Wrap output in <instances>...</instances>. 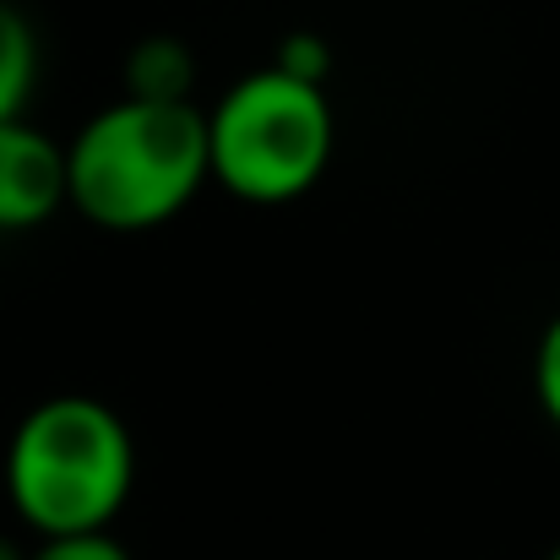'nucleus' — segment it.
Listing matches in <instances>:
<instances>
[{"label": "nucleus", "instance_id": "obj_1", "mask_svg": "<svg viewBox=\"0 0 560 560\" xmlns=\"http://www.w3.org/2000/svg\"><path fill=\"white\" fill-rule=\"evenodd\" d=\"M207 186V120L196 104L115 98L66 148V201L109 234H148Z\"/></svg>", "mask_w": 560, "mask_h": 560}, {"label": "nucleus", "instance_id": "obj_2", "mask_svg": "<svg viewBox=\"0 0 560 560\" xmlns=\"http://www.w3.org/2000/svg\"><path fill=\"white\" fill-rule=\"evenodd\" d=\"M137 485L126 419L82 392L44 397L22 413L5 446V495L38 539L104 534Z\"/></svg>", "mask_w": 560, "mask_h": 560}, {"label": "nucleus", "instance_id": "obj_3", "mask_svg": "<svg viewBox=\"0 0 560 560\" xmlns=\"http://www.w3.org/2000/svg\"><path fill=\"white\" fill-rule=\"evenodd\" d=\"M207 180L250 201L283 207L300 201L332 164V98L316 82H300L278 66L240 77L207 115Z\"/></svg>", "mask_w": 560, "mask_h": 560}, {"label": "nucleus", "instance_id": "obj_4", "mask_svg": "<svg viewBox=\"0 0 560 560\" xmlns=\"http://www.w3.org/2000/svg\"><path fill=\"white\" fill-rule=\"evenodd\" d=\"M66 207V148L27 120L0 126V229L22 234Z\"/></svg>", "mask_w": 560, "mask_h": 560}, {"label": "nucleus", "instance_id": "obj_5", "mask_svg": "<svg viewBox=\"0 0 560 560\" xmlns=\"http://www.w3.org/2000/svg\"><path fill=\"white\" fill-rule=\"evenodd\" d=\"M190 88H196V55L180 38L153 33V38H142L131 49V60H126V98H142V104H196Z\"/></svg>", "mask_w": 560, "mask_h": 560}, {"label": "nucleus", "instance_id": "obj_6", "mask_svg": "<svg viewBox=\"0 0 560 560\" xmlns=\"http://www.w3.org/2000/svg\"><path fill=\"white\" fill-rule=\"evenodd\" d=\"M33 82H38V33L11 0H0V126L22 120Z\"/></svg>", "mask_w": 560, "mask_h": 560}, {"label": "nucleus", "instance_id": "obj_7", "mask_svg": "<svg viewBox=\"0 0 560 560\" xmlns=\"http://www.w3.org/2000/svg\"><path fill=\"white\" fill-rule=\"evenodd\" d=\"M27 560H131V550L104 528V534H60V539H38Z\"/></svg>", "mask_w": 560, "mask_h": 560}, {"label": "nucleus", "instance_id": "obj_8", "mask_svg": "<svg viewBox=\"0 0 560 560\" xmlns=\"http://www.w3.org/2000/svg\"><path fill=\"white\" fill-rule=\"evenodd\" d=\"M534 397H539L545 419L560 430V316L545 327V338L534 349Z\"/></svg>", "mask_w": 560, "mask_h": 560}, {"label": "nucleus", "instance_id": "obj_9", "mask_svg": "<svg viewBox=\"0 0 560 560\" xmlns=\"http://www.w3.org/2000/svg\"><path fill=\"white\" fill-rule=\"evenodd\" d=\"M278 71H289V77H300V82L327 88L332 55H327V44H322L316 33H289V38H283V49H278Z\"/></svg>", "mask_w": 560, "mask_h": 560}, {"label": "nucleus", "instance_id": "obj_10", "mask_svg": "<svg viewBox=\"0 0 560 560\" xmlns=\"http://www.w3.org/2000/svg\"><path fill=\"white\" fill-rule=\"evenodd\" d=\"M0 560H27V550H22V545H11V539H0Z\"/></svg>", "mask_w": 560, "mask_h": 560}, {"label": "nucleus", "instance_id": "obj_11", "mask_svg": "<svg viewBox=\"0 0 560 560\" xmlns=\"http://www.w3.org/2000/svg\"><path fill=\"white\" fill-rule=\"evenodd\" d=\"M550 560H560V545H556V550H550Z\"/></svg>", "mask_w": 560, "mask_h": 560}]
</instances>
